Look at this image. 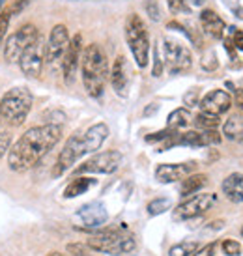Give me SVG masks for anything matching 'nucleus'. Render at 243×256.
Listing matches in <instances>:
<instances>
[{
	"instance_id": "obj_44",
	"label": "nucleus",
	"mask_w": 243,
	"mask_h": 256,
	"mask_svg": "<svg viewBox=\"0 0 243 256\" xmlns=\"http://www.w3.org/2000/svg\"><path fill=\"white\" fill-rule=\"evenodd\" d=\"M47 256H64L62 252H56V250H52V252H49Z\"/></svg>"
},
{
	"instance_id": "obj_43",
	"label": "nucleus",
	"mask_w": 243,
	"mask_h": 256,
	"mask_svg": "<svg viewBox=\"0 0 243 256\" xmlns=\"http://www.w3.org/2000/svg\"><path fill=\"white\" fill-rule=\"evenodd\" d=\"M234 12H236V15L240 17V19H243V8H236Z\"/></svg>"
},
{
	"instance_id": "obj_2",
	"label": "nucleus",
	"mask_w": 243,
	"mask_h": 256,
	"mask_svg": "<svg viewBox=\"0 0 243 256\" xmlns=\"http://www.w3.org/2000/svg\"><path fill=\"white\" fill-rule=\"evenodd\" d=\"M108 136V128L107 124H96L92 128H88L84 133H77L73 135L68 142H66L64 150L60 152L54 166V176H62L66 170H70L73 164L79 161L80 157H84L86 154H94L103 146V142Z\"/></svg>"
},
{
	"instance_id": "obj_46",
	"label": "nucleus",
	"mask_w": 243,
	"mask_h": 256,
	"mask_svg": "<svg viewBox=\"0 0 243 256\" xmlns=\"http://www.w3.org/2000/svg\"><path fill=\"white\" fill-rule=\"evenodd\" d=\"M242 236H243V226H242Z\"/></svg>"
},
{
	"instance_id": "obj_33",
	"label": "nucleus",
	"mask_w": 243,
	"mask_h": 256,
	"mask_svg": "<svg viewBox=\"0 0 243 256\" xmlns=\"http://www.w3.org/2000/svg\"><path fill=\"white\" fill-rule=\"evenodd\" d=\"M217 66H219V62H217L215 52L214 50L208 52V56H204V60H202V68H204L206 72H214V70H217Z\"/></svg>"
},
{
	"instance_id": "obj_11",
	"label": "nucleus",
	"mask_w": 243,
	"mask_h": 256,
	"mask_svg": "<svg viewBox=\"0 0 243 256\" xmlns=\"http://www.w3.org/2000/svg\"><path fill=\"white\" fill-rule=\"evenodd\" d=\"M43 62H45V45H43L42 36L38 38L36 42H32L22 50L21 58H19V66L21 72L30 78H38L42 75Z\"/></svg>"
},
{
	"instance_id": "obj_32",
	"label": "nucleus",
	"mask_w": 243,
	"mask_h": 256,
	"mask_svg": "<svg viewBox=\"0 0 243 256\" xmlns=\"http://www.w3.org/2000/svg\"><path fill=\"white\" fill-rule=\"evenodd\" d=\"M28 4H30V0H12V4H10L6 10L12 14V17H14V15L21 14L22 10L28 6Z\"/></svg>"
},
{
	"instance_id": "obj_15",
	"label": "nucleus",
	"mask_w": 243,
	"mask_h": 256,
	"mask_svg": "<svg viewBox=\"0 0 243 256\" xmlns=\"http://www.w3.org/2000/svg\"><path fill=\"white\" fill-rule=\"evenodd\" d=\"M198 105H200L202 112L221 116V114L228 112V108L232 107V98L224 90H212L202 98Z\"/></svg>"
},
{
	"instance_id": "obj_16",
	"label": "nucleus",
	"mask_w": 243,
	"mask_h": 256,
	"mask_svg": "<svg viewBox=\"0 0 243 256\" xmlns=\"http://www.w3.org/2000/svg\"><path fill=\"white\" fill-rule=\"evenodd\" d=\"M77 219H79L86 228H100L107 222L108 214L101 202H90V204H84L82 208H79Z\"/></svg>"
},
{
	"instance_id": "obj_38",
	"label": "nucleus",
	"mask_w": 243,
	"mask_h": 256,
	"mask_svg": "<svg viewBox=\"0 0 243 256\" xmlns=\"http://www.w3.org/2000/svg\"><path fill=\"white\" fill-rule=\"evenodd\" d=\"M204 138H206V144H219L221 142V135L215 131V129H210V131H204Z\"/></svg>"
},
{
	"instance_id": "obj_26",
	"label": "nucleus",
	"mask_w": 243,
	"mask_h": 256,
	"mask_svg": "<svg viewBox=\"0 0 243 256\" xmlns=\"http://www.w3.org/2000/svg\"><path fill=\"white\" fill-rule=\"evenodd\" d=\"M170 206H172V202H170V198H156V200H152L150 204H148V214L150 215H161V214H164L166 210H170Z\"/></svg>"
},
{
	"instance_id": "obj_12",
	"label": "nucleus",
	"mask_w": 243,
	"mask_h": 256,
	"mask_svg": "<svg viewBox=\"0 0 243 256\" xmlns=\"http://www.w3.org/2000/svg\"><path fill=\"white\" fill-rule=\"evenodd\" d=\"M70 32L64 24H56L50 30L49 42L45 45V62L49 64H62V58H64V52L68 50V45H70Z\"/></svg>"
},
{
	"instance_id": "obj_37",
	"label": "nucleus",
	"mask_w": 243,
	"mask_h": 256,
	"mask_svg": "<svg viewBox=\"0 0 243 256\" xmlns=\"http://www.w3.org/2000/svg\"><path fill=\"white\" fill-rule=\"evenodd\" d=\"M184 103H186L187 107H194V105H198V90H191V92H187L184 96Z\"/></svg>"
},
{
	"instance_id": "obj_19",
	"label": "nucleus",
	"mask_w": 243,
	"mask_h": 256,
	"mask_svg": "<svg viewBox=\"0 0 243 256\" xmlns=\"http://www.w3.org/2000/svg\"><path fill=\"white\" fill-rule=\"evenodd\" d=\"M221 189L230 202H236V204L243 202V174L236 172V174L226 176L221 185Z\"/></svg>"
},
{
	"instance_id": "obj_4",
	"label": "nucleus",
	"mask_w": 243,
	"mask_h": 256,
	"mask_svg": "<svg viewBox=\"0 0 243 256\" xmlns=\"http://www.w3.org/2000/svg\"><path fill=\"white\" fill-rule=\"evenodd\" d=\"M90 249L98 250V252H105V254H114V256H126L133 254L136 250L135 238L124 230H116V228H105L92 236L88 243Z\"/></svg>"
},
{
	"instance_id": "obj_14",
	"label": "nucleus",
	"mask_w": 243,
	"mask_h": 256,
	"mask_svg": "<svg viewBox=\"0 0 243 256\" xmlns=\"http://www.w3.org/2000/svg\"><path fill=\"white\" fill-rule=\"evenodd\" d=\"M196 168V163H163L156 168V178L161 184H172L191 176Z\"/></svg>"
},
{
	"instance_id": "obj_21",
	"label": "nucleus",
	"mask_w": 243,
	"mask_h": 256,
	"mask_svg": "<svg viewBox=\"0 0 243 256\" xmlns=\"http://www.w3.org/2000/svg\"><path fill=\"white\" fill-rule=\"evenodd\" d=\"M92 185H96V180L92 178H75L72 180L68 187L64 189V196L66 198H75V196H79V194H84Z\"/></svg>"
},
{
	"instance_id": "obj_9",
	"label": "nucleus",
	"mask_w": 243,
	"mask_h": 256,
	"mask_svg": "<svg viewBox=\"0 0 243 256\" xmlns=\"http://www.w3.org/2000/svg\"><path fill=\"white\" fill-rule=\"evenodd\" d=\"M122 164V154L116 150L101 152L75 168V174H112Z\"/></svg>"
},
{
	"instance_id": "obj_39",
	"label": "nucleus",
	"mask_w": 243,
	"mask_h": 256,
	"mask_svg": "<svg viewBox=\"0 0 243 256\" xmlns=\"http://www.w3.org/2000/svg\"><path fill=\"white\" fill-rule=\"evenodd\" d=\"M230 42H232V45H234L236 49L243 50V30H234V32H232V38H230Z\"/></svg>"
},
{
	"instance_id": "obj_35",
	"label": "nucleus",
	"mask_w": 243,
	"mask_h": 256,
	"mask_svg": "<svg viewBox=\"0 0 243 256\" xmlns=\"http://www.w3.org/2000/svg\"><path fill=\"white\" fill-rule=\"evenodd\" d=\"M68 250H70V254L72 256H92L88 250H86L84 245H80V243H73V245H68Z\"/></svg>"
},
{
	"instance_id": "obj_29",
	"label": "nucleus",
	"mask_w": 243,
	"mask_h": 256,
	"mask_svg": "<svg viewBox=\"0 0 243 256\" xmlns=\"http://www.w3.org/2000/svg\"><path fill=\"white\" fill-rule=\"evenodd\" d=\"M144 10H146V14H148L152 21H159L161 19V10H159V4L156 0H146L144 2Z\"/></svg>"
},
{
	"instance_id": "obj_3",
	"label": "nucleus",
	"mask_w": 243,
	"mask_h": 256,
	"mask_svg": "<svg viewBox=\"0 0 243 256\" xmlns=\"http://www.w3.org/2000/svg\"><path fill=\"white\" fill-rule=\"evenodd\" d=\"M80 73H82V84L86 94L94 100H100L108 78V64L105 52L98 43H90L82 49Z\"/></svg>"
},
{
	"instance_id": "obj_20",
	"label": "nucleus",
	"mask_w": 243,
	"mask_h": 256,
	"mask_svg": "<svg viewBox=\"0 0 243 256\" xmlns=\"http://www.w3.org/2000/svg\"><path fill=\"white\" fill-rule=\"evenodd\" d=\"M222 135L226 136L228 140L242 142L243 140V120H242V116H230L228 120L224 122V126H222Z\"/></svg>"
},
{
	"instance_id": "obj_28",
	"label": "nucleus",
	"mask_w": 243,
	"mask_h": 256,
	"mask_svg": "<svg viewBox=\"0 0 243 256\" xmlns=\"http://www.w3.org/2000/svg\"><path fill=\"white\" fill-rule=\"evenodd\" d=\"M221 247H222V250H224V254H228V256L242 254V245H240V242H236V240H224Z\"/></svg>"
},
{
	"instance_id": "obj_22",
	"label": "nucleus",
	"mask_w": 243,
	"mask_h": 256,
	"mask_svg": "<svg viewBox=\"0 0 243 256\" xmlns=\"http://www.w3.org/2000/svg\"><path fill=\"white\" fill-rule=\"evenodd\" d=\"M184 184L180 187V192H182V196H189V194H194V192H198L206 185L208 182V176L204 174H191V176H187L186 180H182Z\"/></svg>"
},
{
	"instance_id": "obj_34",
	"label": "nucleus",
	"mask_w": 243,
	"mask_h": 256,
	"mask_svg": "<svg viewBox=\"0 0 243 256\" xmlns=\"http://www.w3.org/2000/svg\"><path fill=\"white\" fill-rule=\"evenodd\" d=\"M152 73H154V77H161V73H163V60L159 56L158 47L154 49V70H152Z\"/></svg>"
},
{
	"instance_id": "obj_40",
	"label": "nucleus",
	"mask_w": 243,
	"mask_h": 256,
	"mask_svg": "<svg viewBox=\"0 0 243 256\" xmlns=\"http://www.w3.org/2000/svg\"><path fill=\"white\" fill-rule=\"evenodd\" d=\"M234 103L240 110H243V88H238L236 90V98H234Z\"/></svg>"
},
{
	"instance_id": "obj_24",
	"label": "nucleus",
	"mask_w": 243,
	"mask_h": 256,
	"mask_svg": "<svg viewBox=\"0 0 243 256\" xmlns=\"http://www.w3.org/2000/svg\"><path fill=\"white\" fill-rule=\"evenodd\" d=\"M198 249V243L196 242H182L176 243L174 247H170L168 256H193Z\"/></svg>"
},
{
	"instance_id": "obj_18",
	"label": "nucleus",
	"mask_w": 243,
	"mask_h": 256,
	"mask_svg": "<svg viewBox=\"0 0 243 256\" xmlns=\"http://www.w3.org/2000/svg\"><path fill=\"white\" fill-rule=\"evenodd\" d=\"M200 24L204 32H206L208 36L215 38V40H221L224 36V28H226V24L222 21L219 15L215 14L214 10H204L200 14Z\"/></svg>"
},
{
	"instance_id": "obj_17",
	"label": "nucleus",
	"mask_w": 243,
	"mask_h": 256,
	"mask_svg": "<svg viewBox=\"0 0 243 256\" xmlns=\"http://www.w3.org/2000/svg\"><path fill=\"white\" fill-rule=\"evenodd\" d=\"M108 77H110V84L114 88V92L118 94V96H122V98H126V94H128V82H129L126 58L124 56L116 58L112 68H110Z\"/></svg>"
},
{
	"instance_id": "obj_5",
	"label": "nucleus",
	"mask_w": 243,
	"mask_h": 256,
	"mask_svg": "<svg viewBox=\"0 0 243 256\" xmlns=\"http://www.w3.org/2000/svg\"><path fill=\"white\" fill-rule=\"evenodd\" d=\"M32 94L24 86H17L6 92L0 100V116L12 126H21L32 108Z\"/></svg>"
},
{
	"instance_id": "obj_8",
	"label": "nucleus",
	"mask_w": 243,
	"mask_h": 256,
	"mask_svg": "<svg viewBox=\"0 0 243 256\" xmlns=\"http://www.w3.org/2000/svg\"><path fill=\"white\" fill-rule=\"evenodd\" d=\"M40 38V30L34 26V24H22L21 28L10 34L6 40V45H4V58H6L10 64H15L19 62L22 50L28 47L32 42H36Z\"/></svg>"
},
{
	"instance_id": "obj_41",
	"label": "nucleus",
	"mask_w": 243,
	"mask_h": 256,
	"mask_svg": "<svg viewBox=\"0 0 243 256\" xmlns=\"http://www.w3.org/2000/svg\"><path fill=\"white\" fill-rule=\"evenodd\" d=\"M158 108H159V105H158V103H152L150 107H148V108H146V110H144V114H146V116H150V114L158 112Z\"/></svg>"
},
{
	"instance_id": "obj_30",
	"label": "nucleus",
	"mask_w": 243,
	"mask_h": 256,
	"mask_svg": "<svg viewBox=\"0 0 243 256\" xmlns=\"http://www.w3.org/2000/svg\"><path fill=\"white\" fill-rule=\"evenodd\" d=\"M10 21H12V14L8 10H2L0 12V42L6 38L8 28H10Z\"/></svg>"
},
{
	"instance_id": "obj_6",
	"label": "nucleus",
	"mask_w": 243,
	"mask_h": 256,
	"mask_svg": "<svg viewBox=\"0 0 243 256\" xmlns=\"http://www.w3.org/2000/svg\"><path fill=\"white\" fill-rule=\"evenodd\" d=\"M126 40L131 49V54L135 58L138 68L148 66V54H150V38L144 21L136 14H131L126 21Z\"/></svg>"
},
{
	"instance_id": "obj_7",
	"label": "nucleus",
	"mask_w": 243,
	"mask_h": 256,
	"mask_svg": "<svg viewBox=\"0 0 243 256\" xmlns=\"http://www.w3.org/2000/svg\"><path fill=\"white\" fill-rule=\"evenodd\" d=\"M217 202V194L214 192H200V194H193L191 198L184 200L176 210L172 212V219L174 220H189L196 219L210 212Z\"/></svg>"
},
{
	"instance_id": "obj_36",
	"label": "nucleus",
	"mask_w": 243,
	"mask_h": 256,
	"mask_svg": "<svg viewBox=\"0 0 243 256\" xmlns=\"http://www.w3.org/2000/svg\"><path fill=\"white\" fill-rule=\"evenodd\" d=\"M215 249H217V243H208L202 249H196L193 256H215Z\"/></svg>"
},
{
	"instance_id": "obj_42",
	"label": "nucleus",
	"mask_w": 243,
	"mask_h": 256,
	"mask_svg": "<svg viewBox=\"0 0 243 256\" xmlns=\"http://www.w3.org/2000/svg\"><path fill=\"white\" fill-rule=\"evenodd\" d=\"M189 2H191L193 6H202V4L206 2V0H189Z\"/></svg>"
},
{
	"instance_id": "obj_23",
	"label": "nucleus",
	"mask_w": 243,
	"mask_h": 256,
	"mask_svg": "<svg viewBox=\"0 0 243 256\" xmlns=\"http://www.w3.org/2000/svg\"><path fill=\"white\" fill-rule=\"evenodd\" d=\"M191 112H189V108H176V110H172L168 114V118H166V128L174 129V131H178V129H184L187 128L189 124H191Z\"/></svg>"
},
{
	"instance_id": "obj_45",
	"label": "nucleus",
	"mask_w": 243,
	"mask_h": 256,
	"mask_svg": "<svg viewBox=\"0 0 243 256\" xmlns=\"http://www.w3.org/2000/svg\"><path fill=\"white\" fill-rule=\"evenodd\" d=\"M4 2H6V0H0V12H2V8H4Z\"/></svg>"
},
{
	"instance_id": "obj_25",
	"label": "nucleus",
	"mask_w": 243,
	"mask_h": 256,
	"mask_svg": "<svg viewBox=\"0 0 243 256\" xmlns=\"http://www.w3.org/2000/svg\"><path fill=\"white\" fill-rule=\"evenodd\" d=\"M194 124H196V128L204 129V131H210V129H215L219 126V116L210 114V112H200L194 118Z\"/></svg>"
},
{
	"instance_id": "obj_1",
	"label": "nucleus",
	"mask_w": 243,
	"mask_h": 256,
	"mask_svg": "<svg viewBox=\"0 0 243 256\" xmlns=\"http://www.w3.org/2000/svg\"><path fill=\"white\" fill-rule=\"evenodd\" d=\"M62 138V126L45 124L24 131L8 152V166L14 172H26L36 166Z\"/></svg>"
},
{
	"instance_id": "obj_27",
	"label": "nucleus",
	"mask_w": 243,
	"mask_h": 256,
	"mask_svg": "<svg viewBox=\"0 0 243 256\" xmlns=\"http://www.w3.org/2000/svg\"><path fill=\"white\" fill-rule=\"evenodd\" d=\"M12 148V135L6 128H0V159L6 156Z\"/></svg>"
},
{
	"instance_id": "obj_31",
	"label": "nucleus",
	"mask_w": 243,
	"mask_h": 256,
	"mask_svg": "<svg viewBox=\"0 0 243 256\" xmlns=\"http://www.w3.org/2000/svg\"><path fill=\"white\" fill-rule=\"evenodd\" d=\"M166 4H168V10H170L172 14H184V12H189L186 0H166Z\"/></svg>"
},
{
	"instance_id": "obj_13",
	"label": "nucleus",
	"mask_w": 243,
	"mask_h": 256,
	"mask_svg": "<svg viewBox=\"0 0 243 256\" xmlns=\"http://www.w3.org/2000/svg\"><path fill=\"white\" fill-rule=\"evenodd\" d=\"M80 54H82V36L75 34L70 40L68 50L64 52V58H62V73H64L66 84H73L77 68L80 64Z\"/></svg>"
},
{
	"instance_id": "obj_10",
	"label": "nucleus",
	"mask_w": 243,
	"mask_h": 256,
	"mask_svg": "<svg viewBox=\"0 0 243 256\" xmlns=\"http://www.w3.org/2000/svg\"><path fill=\"white\" fill-rule=\"evenodd\" d=\"M163 52H164L166 70H168L172 75L186 73L191 70L193 56H191V50L187 49L186 45H182V43H178V42H172V40H164Z\"/></svg>"
}]
</instances>
